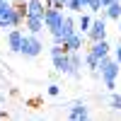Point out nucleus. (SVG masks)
I'll return each mask as SVG.
<instances>
[{
    "mask_svg": "<svg viewBox=\"0 0 121 121\" xmlns=\"http://www.w3.org/2000/svg\"><path fill=\"white\" fill-rule=\"evenodd\" d=\"M119 73H121V65L116 63V58H109V56L99 58V75H102L107 90H114L116 87V75Z\"/></svg>",
    "mask_w": 121,
    "mask_h": 121,
    "instance_id": "f257e3e1",
    "label": "nucleus"
},
{
    "mask_svg": "<svg viewBox=\"0 0 121 121\" xmlns=\"http://www.w3.org/2000/svg\"><path fill=\"white\" fill-rule=\"evenodd\" d=\"M104 15H107L109 19H119V17H121V0H114L112 5H107V7H104Z\"/></svg>",
    "mask_w": 121,
    "mask_h": 121,
    "instance_id": "4468645a",
    "label": "nucleus"
},
{
    "mask_svg": "<svg viewBox=\"0 0 121 121\" xmlns=\"http://www.w3.org/2000/svg\"><path fill=\"white\" fill-rule=\"evenodd\" d=\"M85 63L92 68V73H95V75H99V58H97L92 51H90V53H85Z\"/></svg>",
    "mask_w": 121,
    "mask_h": 121,
    "instance_id": "dca6fc26",
    "label": "nucleus"
},
{
    "mask_svg": "<svg viewBox=\"0 0 121 121\" xmlns=\"http://www.w3.org/2000/svg\"><path fill=\"white\" fill-rule=\"evenodd\" d=\"M73 121H82V119H87L90 116V112H87V107L85 104H80V102H75L73 107H70V114H68Z\"/></svg>",
    "mask_w": 121,
    "mask_h": 121,
    "instance_id": "f8f14e48",
    "label": "nucleus"
},
{
    "mask_svg": "<svg viewBox=\"0 0 121 121\" xmlns=\"http://www.w3.org/2000/svg\"><path fill=\"white\" fill-rule=\"evenodd\" d=\"M87 10H90V12H99V10H104L102 7V0H87Z\"/></svg>",
    "mask_w": 121,
    "mask_h": 121,
    "instance_id": "f3484780",
    "label": "nucleus"
},
{
    "mask_svg": "<svg viewBox=\"0 0 121 121\" xmlns=\"http://www.w3.org/2000/svg\"><path fill=\"white\" fill-rule=\"evenodd\" d=\"M90 39L99 41V39H107V15H102L99 19H92V27H90Z\"/></svg>",
    "mask_w": 121,
    "mask_h": 121,
    "instance_id": "423d86ee",
    "label": "nucleus"
},
{
    "mask_svg": "<svg viewBox=\"0 0 121 121\" xmlns=\"http://www.w3.org/2000/svg\"><path fill=\"white\" fill-rule=\"evenodd\" d=\"M22 39H24V34L19 32L17 27L10 29V34H7V46H10V51H17V53H19V48H22Z\"/></svg>",
    "mask_w": 121,
    "mask_h": 121,
    "instance_id": "6e6552de",
    "label": "nucleus"
},
{
    "mask_svg": "<svg viewBox=\"0 0 121 121\" xmlns=\"http://www.w3.org/2000/svg\"><path fill=\"white\" fill-rule=\"evenodd\" d=\"M24 27L29 29V34H39V32H44V29H46L44 17H32V15L24 17Z\"/></svg>",
    "mask_w": 121,
    "mask_h": 121,
    "instance_id": "0eeeda50",
    "label": "nucleus"
},
{
    "mask_svg": "<svg viewBox=\"0 0 121 121\" xmlns=\"http://www.w3.org/2000/svg\"><path fill=\"white\" fill-rule=\"evenodd\" d=\"M58 92H60V87H58V85H48V95H51V97H56Z\"/></svg>",
    "mask_w": 121,
    "mask_h": 121,
    "instance_id": "aec40b11",
    "label": "nucleus"
},
{
    "mask_svg": "<svg viewBox=\"0 0 121 121\" xmlns=\"http://www.w3.org/2000/svg\"><path fill=\"white\" fill-rule=\"evenodd\" d=\"M63 10L60 7H48L46 12H44V24H46V29L51 34H56L58 29H60V24H63Z\"/></svg>",
    "mask_w": 121,
    "mask_h": 121,
    "instance_id": "f03ea898",
    "label": "nucleus"
},
{
    "mask_svg": "<svg viewBox=\"0 0 121 121\" xmlns=\"http://www.w3.org/2000/svg\"><path fill=\"white\" fill-rule=\"evenodd\" d=\"M15 27H19L15 5H12V3L0 5V29H15Z\"/></svg>",
    "mask_w": 121,
    "mask_h": 121,
    "instance_id": "7ed1b4c3",
    "label": "nucleus"
},
{
    "mask_svg": "<svg viewBox=\"0 0 121 121\" xmlns=\"http://www.w3.org/2000/svg\"><path fill=\"white\" fill-rule=\"evenodd\" d=\"M5 3H12V0H0V5H5Z\"/></svg>",
    "mask_w": 121,
    "mask_h": 121,
    "instance_id": "b1692460",
    "label": "nucleus"
},
{
    "mask_svg": "<svg viewBox=\"0 0 121 121\" xmlns=\"http://www.w3.org/2000/svg\"><path fill=\"white\" fill-rule=\"evenodd\" d=\"M109 41L107 39H99V41H92V48H90V51H92L97 58H104V56H109Z\"/></svg>",
    "mask_w": 121,
    "mask_h": 121,
    "instance_id": "9b49d317",
    "label": "nucleus"
},
{
    "mask_svg": "<svg viewBox=\"0 0 121 121\" xmlns=\"http://www.w3.org/2000/svg\"><path fill=\"white\" fill-rule=\"evenodd\" d=\"M63 48H65L68 53H70V51H80V48H82V34H80V32H73V34L63 41Z\"/></svg>",
    "mask_w": 121,
    "mask_h": 121,
    "instance_id": "1a4fd4ad",
    "label": "nucleus"
},
{
    "mask_svg": "<svg viewBox=\"0 0 121 121\" xmlns=\"http://www.w3.org/2000/svg\"><path fill=\"white\" fill-rule=\"evenodd\" d=\"M112 109H119L121 112V95H112Z\"/></svg>",
    "mask_w": 121,
    "mask_h": 121,
    "instance_id": "6ab92c4d",
    "label": "nucleus"
},
{
    "mask_svg": "<svg viewBox=\"0 0 121 121\" xmlns=\"http://www.w3.org/2000/svg\"><path fill=\"white\" fill-rule=\"evenodd\" d=\"M68 5V0H53V7H60V10H63Z\"/></svg>",
    "mask_w": 121,
    "mask_h": 121,
    "instance_id": "4be33fe9",
    "label": "nucleus"
},
{
    "mask_svg": "<svg viewBox=\"0 0 121 121\" xmlns=\"http://www.w3.org/2000/svg\"><path fill=\"white\" fill-rule=\"evenodd\" d=\"M3 116H5V112H3V109H0V119H3Z\"/></svg>",
    "mask_w": 121,
    "mask_h": 121,
    "instance_id": "a878e982",
    "label": "nucleus"
},
{
    "mask_svg": "<svg viewBox=\"0 0 121 121\" xmlns=\"http://www.w3.org/2000/svg\"><path fill=\"white\" fill-rule=\"evenodd\" d=\"M114 58H116V63L121 65V44H119V46L114 48Z\"/></svg>",
    "mask_w": 121,
    "mask_h": 121,
    "instance_id": "412c9836",
    "label": "nucleus"
},
{
    "mask_svg": "<svg viewBox=\"0 0 121 121\" xmlns=\"http://www.w3.org/2000/svg\"><path fill=\"white\" fill-rule=\"evenodd\" d=\"M65 10H73V12H78V10H82V3H80V0H68Z\"/></svg>",
    "mask_w": 121,
    "mask_h": 121,
    "instance_id": "a211bd4d",
    "label": "nucleus"
},
{
    "mask_svg": "<svg viewBox=\"0 0 121 121\" xmlns=\"http://www.w3.org/2000/svg\"><path fill=\"white\" fill-rule=\"evenodd\" d=\"M0 102H3V95H0Z\"/></svg>",
    "mask_w": 121,
    "mask_h": 121,
    "instance_id": "bb28decb",
    "label": "nucleus"
},
{
    "mask_svg": "<svg viewBox=\"0 0 121 121\" xmlns=\"http://www.w3.org/2000/svg\"><path fill=\"white\" fill-rule=\"evenodd\" d=\"M46 12V7L41 0H27V15H32V17H44Z\"/></svg>",
    "mask_w": 121,
    "mask_h": 121,
    "instance_id": "ddd939ff",
    "label": "nucleus"
},
{
    "mask_svg": "<svg viewBox=\"0 0 121 121\" xmlns=\"http://www.w3.org/2000/svg\"><path fill=\"white\" fill-rule=\"evenodd\" d=\"M114 0H102V7H107V5H112Z\"/></svg>",
    "mask_w": 121,
    "mask_h": 121,
    "instance_id": "5701e85b",
    "label": "nucleus"
},
{
    "mask_svg": "<svg viewBox=\"0 0 121 121\" xmlns=\"http://www.w3.org/2000/svg\"><path fill=\"white\" fill-rule=\"evenodd\" d=\"M119 34H121V17H119Z\"/></svg>",
    "mask_w": 121,
    "mask_h": 121,
    "instance_id": "393cba45",
    "label": "nucleus"
},
{
    "mask_svg": "<svg viewBox=\"0 0 121 121\" xmlns=\"http://www.w3.org/2000/svg\"><path fill=\"white\" fill-rule=\"evenodd\" d=\"M70 70H68V75H73V78H80V68H82V56H80L78 51H70Z\"/></svg>",
    "mask_w": 121,
    "mask_h": 121,
    "instance_id": "9d476101",
    "label": "nucleus"
},
{
    "mask_svg": "<svg viewBox=\"0 0 121 121\" xmlns=\"http://www.w3.org/2000/svg\"><path fill=\"white\" fill-rule=\"evenodd\" d=\"M41 48H44V44L36 39V34H29V36L22 39V48H19V53H24V56H29V58H34V56L41 53Z\"/></svg>",
    "mask_w": 121,
    "mask_h": 121,
    "instance_id": "20e7f679",
    "label": "nucleus"
},
{
    "mask_svg": "<svg viewBox=\"0 0 121 121\" xmlns=\"http://www.w3.org/2000/svg\"><path fill=\"white\" fill-rule=\"evenodd\" d=\"M75 22H78V32H80V34L90 32V27H92V19H90V15H80Z\"/></svg>",
    "mask_w": 121,
    "mask_h": 121,
    "instance_id": "2eb2a0df",
    "label": "nucleus"
},
{
    "mask_svg": "<svg viewBox=\"0 0 121 121\" xmlns=\"http://www.w3.org/2000/svg\"><path fill=\"white\" fill-rule=\"evenodd\" d=\"M75 27H78L75 19H73V17H65V19H63V24H60V29L53 34V44H63V41H65V39L73 34V32H78Z\"/></svg>",
    "mask_w": 121,
    "mask_h": 121,
    "instance_id": "39448f33",
    "label": "nucleus"
}]
</instances>
